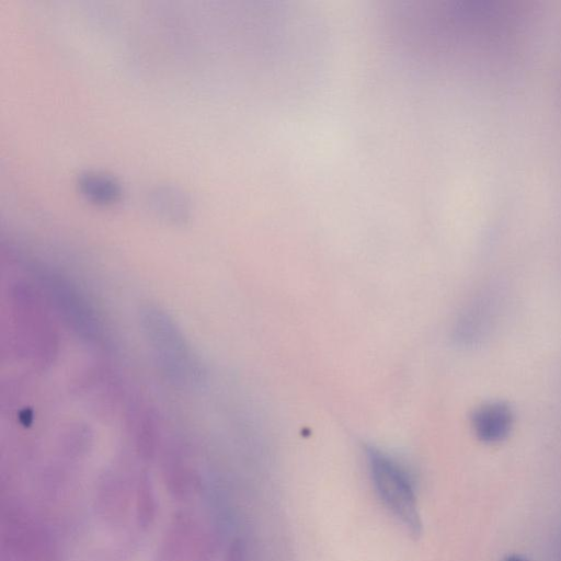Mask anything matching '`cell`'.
I'll return each instance as SVG.
<instances>
[{"label": "cell", "instance_id": "1", "mask_svg": "<svg viewBox=\"0 0 561 561\" xmlns=\"http://www.w3.org/2000/svg\"><path fill=\"white\" fill-rule=\"evenodd\" d=\"M142 333L161 374L176 387L199 382V362L173 318L156 305L139 311Z\"/></svg>", "mask_w": 561, "mask_h": 561}, {"label": "cell", "instance_id": "2", "mask_svg": "<svg viewBox=\"0 0 561 561\" xmlns=\"http://www.w3.org/2000/svg\"><path fill=\"white\" fill-rule=\"evenodd\" d=\"M16 345L38 368L50 365L57 354L58 339L38 293L28 284L18 283L10 294Z\"/></svg>", "mask_w": 561, "mask_h": 561}, {"label": "cell", "instance_id": "3", "mask_svg": "<svg viewBox=\"0 0 561 561\" xmlns=\"http://www.w3.org/2000/svg\"><path fill=\"white\" fill-rule=\"evenodd\" d=\"M366 457L374 486L383 504L412 535H419L422 524L410 474L397 460L375 447L366 449Z\"/></svg>", "mask_w": 561, "mask_h": 561}, {"label": "cell", "instance_id": "4", "mask_svg": "<svg viewBox=\"0 0 561 561\" xmlns=\"http://www.w3.org/2000/svg\"><path fill=\"white\" fill-rule=\"evenodd\" d=\"M37 277L69 327L85 341L100 343L103 339L101 323L77 288L50 271L39 270Z\"/></svg>", "mask_w": 561, "mask_h": 561}, {"label": "cell", "instance_id": "5", "mask_svg": "<svg viewBox=\"0 0 561 561\" xmlns=\"http://www.w3.org/2000/svg\"><path fill=\"white\" fill-rule=\"evenodd\" d=\"M515 422L512 407L494 400L481 403L471 413L470 424L476 437L484 444H499L511 434Z\"/></svg>", "mask_w": 561, "mask_h": 561}, {"label": "cell", "instance_id": "6", "mask_svg": "<svg viewBox=\"0 0 561 561\" xmlns=\"http://www.w3.org/2000/svg\"><path fill=\"white\" fill-rule=\"evenodd\" d=\"M186 518H178L165 535L159 561H199L201 541Z\"/></svg>", "mask_w": 561, "mask_h": 561}, {"label": "cell", "instance_id": "7", "mask_svg": "<svg viewBox=\"0 0 561 561\" xmlns=\"http://www.w3.org/2000/svg\"><path fill=\"white\" fill-rule=\"evenodd\" d=\"M81 193L95 203H113L118 199L121 188L111 178L99 173H84L78 178Z\"/></svg>", "mask_w": 561, "mask_h": 561}, {"label": "cell", "instance_id": "8", "mask_svg": "<svg viewBox=\"0 0 561 561\" xmlns=\"http://www.w3.org/2000/svg\"><path fill=\"white\" fill-rule=\"evenodd\" d=\"M156 211L171 222H183L188 215L184 197L173 190L157 191L151 202Z\"/></svg>", "mask_w": 561, "mask_h": 561}, {"label": "cell", "instance_id": "9", "mask_svg": "<svg viewBox=\"0 0 561 561\" xmlns=\"http://www.w3.org/2000/svg\"><path fill=\"white\" fill-rule=\"evenodd\" d=\"M156 516V497L151 481L142 474L137 486V518L139 526L148 528Z\"/></svg>", "mask_w": 561, "mask_h": 561}, {"label": "cell", "instance_id": "10", "mask_svg": "<svg viewBox=\"0 0 561 561\" xmlns=\"http://www.w3.org/2000/svg\"><path fill=\"white\" fill-rule=\"evenodd\" d=\"M503 561H527L523 556L520 554H510L507 556Z\"/></svg>", "mask_w": 561, "mask_h": 561}]
</instances>
